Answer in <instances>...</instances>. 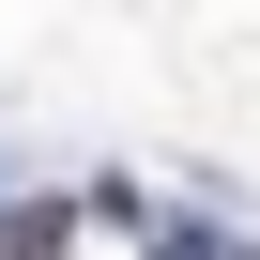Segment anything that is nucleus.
I'll list each match as a JSON object with an SVG mask.
<instances>
[{"label":"nucleus","mask_w":260,"mask_h":260,"mask_svg":"<svg viewBox=\"0 0 260 260\" xmlns=\"http://www.w3.org/2000/svg\"><path fill=\"white\" fill-rule=\"evenodd\" d=\"M0 260H61V230L46 214H0Z\"/></svg>","instance_id":"1"}]
</instances>
